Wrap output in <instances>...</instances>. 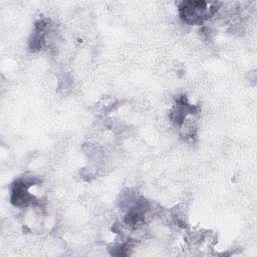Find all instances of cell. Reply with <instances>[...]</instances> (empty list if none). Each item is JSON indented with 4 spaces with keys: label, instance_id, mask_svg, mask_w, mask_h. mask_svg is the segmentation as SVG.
Masks as SVG:
<instances>
[{
    "label": "cell",
    "instance_id": "cell-2",
    "mask_svg": "<svg viewBox=\"0 0 257 257\" xmlns=\"http://www.w3.org/2000/svg\"><path fill=\"white\" fill-rule=\"evenodd\" d=\"M36 183L35 178H25L17 180L11 191V202L15 206H28L36 203V199L33 195L29 194L28 187L33 186Z\"/></svg>",
    "mask_w": 257,
    "mask_h": 257
},
{
    "label": "cell",
    "instance_id": "cell-1",
    "mask_svg": "<svg viewBox=\"0 0 257 257\" xmlns=\"http://www.w3.org/2000/svg\"><path fill=\"white\" fill-rule=\"evenodd\" d=\"M220 3L205 1L182 2L179 12L182 20L188 24L199 25L210 18L218 10Z\"/></svg>",
    "mask_w": 257,
    "mask_h": 257
}]
</instances>
